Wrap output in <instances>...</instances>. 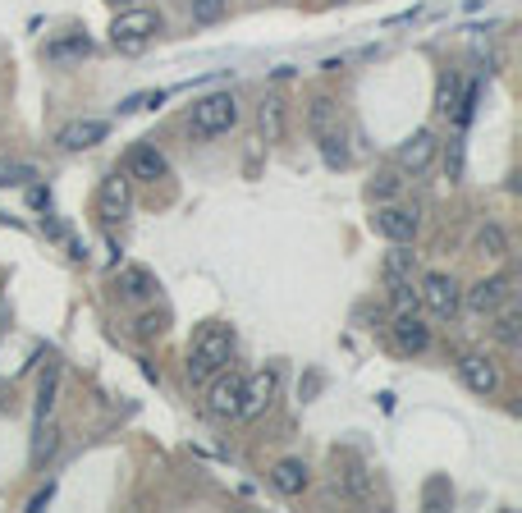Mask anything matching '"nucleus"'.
Wrapping results in <instances>:
<instances>
[{"instance_id": "obj_33", "label": "nucleus", "mask_w": 522, "mask_h": 513, "mask_svg": "<svg viewBox=\"0 0 522 513\" xmlns=\"http://www.w3.org/2000/svg\"><path fill=\"white\" fill-rule=\"evenodd\" d=\"M165 330V317L161 312H142L138 317V339H156Z\"/></svg>"}, {"instance_id": "obj_12", "label": "nucleus", "mask_w": 522, "mask_h": 513, "mask_svg": "<svg viewBox=\"0 0 522 513\" xmlns=\"http://www.w3.org/2000/svg\"><path fill=\"white\" fill-rule=\"evenodd\" d=\"M371 225H376V234L390 243H413L417 230H422V216L408 207H381L376 216H371Z\"/></svg>"}, {"instance_id": "obj_1", "label": "nucleus", "mask_w": 522, "mask_h": 513, "mask_svg": "<svg viewBox=\"0 0 522 513\" xmlns=\"http://www.w3.org/2000/svg\"><path fill=\"white\" fill-rule=\"evenodd\" d=\"M229 358H234V330L229 326H202L193 339V349H188L184 372L193 385H207L220 367H229Z\"/></svg>"}, {"instance_id": "obj_21", "label": "nucleus", "mask_w": 522, "mask_h": 513, "mask_svg": "<svg viewBox=\"0 0 522 513\" xmlns=\"http://www.w3.org/2000/svg\"><path fill=\"white\" fill-rule=\"evenodd\" d=\"M490 317H495V312H490ZM490 335L500 339L504 349H522V312H518V307L500 312V317H495V326H490Z\"/></svg>"}, {"instance_id": "obj_15", "label": "nucleus", "mask_w": 522, "mask_h": 513, "mask_svg": "<svg viewBox=\"0 0 522 513\" xmlns=\"http://www.w3.org/2000/svg\"><path fill=\"white\" fill-rule=\"evenodd\" d=\"M124 175L129 179H147V184H156V179L170 175V161H165L161 147H152V142H142V147H133L129 156H124Z\"/></svg>"}, {"instance_id": "obj_19", "label": "nucleus", "mask_w": 522, "mask_h": 513, "mask_svg": "<svg viewBox=\"0 0 522 513\" xmlns=\"http://www.w3.org/2000/svg\"><path fill=\"white\" fill-rule=\"evenodd\" d=\"M115 284H120V298H129V303H147V298L156 294V280L142 266H124L120 275H115Z\"/></svg>"}, {"instance_id": "obj_34", "label": "nucleus", "mask_w": 522, "mask_h": 513, "mask_svg": "<svg viewBox=\"0 0 522 513\" xmlns=\"http://www.w3.org/2000/svg\"><path fill=\"white\" fill-rule=\"evenodd\" d=\"M51 495H55V486H46V491H37L33 500H28V509H46V504H51Z\"/></svg>"}, {"instance_id": "obj_24", "label": "nucleus", "mask_w": 522, "mask_h": 513, "mask_svg": "<svg viewBox=\"0 0 522 513\" xmlns=\"http://www.w3.org/2000/svg\"><path fill=\"white\" fill-rule=\"evenodd\" d=\"M477 252L481 257H509V239H504V230L500 225H481V234H477Z\"/></svg>"}, {"instance_id": "obj_23", "label": "nucleus", "mask_w": 522, "mask_h": 513, "mask_svg": "<svg viewBox=\"0 0 522 513\" xmlns=\"http://www.w3.org/2000/svg\"><path fill=\"white\" fill-rule=\"evenodd\" d=\"M477 97H481L477 83H463V88H458V101H454V110H449L458 129H468L472 124V115H477Z\"/></svg>"}, {"instance_id": "obj_27", "label": "nucleus", "mask_w": 522, "mask_h": 513, "mask_svg": "<svg viewBox=\"0 0 522 513\" xmlns=\"http://www.w3.org/2000/svg\"><path fill=\"white\" fill-rule=\"evenodd\" d=\"M229 10V0H188V14H193V23H220Z\"/></svg>"}, {"instance_id": "obj_35", "label": "nucleus", "mask_w": 522, "mask_h": 513, "mask_svg": "<svg viewBox=\"0 0 522 513\" xmlns=\"http://www.w3.org/2000/svg\"><path fill=\"white\" fill-rule=\"evenodd\" d=\"M110 5H115V10H129V5H142V0H110Z\"/></svg>"}, {"instance_id": "obj_5", "label": "nucleus", "mask_w": 522, "mask_h": 513, "mask_svg": "<svg viewBox=\"0 0 522 513\" xmlns=\"http://www.w3.org/2000/svg\"><path fill=\"white\" fill-rule=\"evenodd\" d=\"M417 298H422L426 312L440 321H454L458 312H463V289H458V280L449 271H426L422 280H417Z\"/></svg>"}, {"instance_id": "obj_2", "label": "nucleus", "mask_w": 522, "mask_h": 513, "mask_svg": "<svg viewBox=\"0 0 522 513\" xmlns=\"http://www.w3.org/2000/svg\"><path fill=\"white\" fill-rule=\"evenodd\" d=\"M239 124V101L229 97V92H207V97H197L193 110H188V129L193 138H220Z\"/></svg>"}, {"instance_id": "obj_11", "label": "nucleus", "mask_w": 522, "mask_h": 513, "mask_svg": "<svg viewBox=\"0 0 522 513\" xmlns=\"http://www.w3.org/2000/svg\"><path fill=\"white\" fill-rule=\"evenodd\" d=\"M458 381L468 385L472 394L490 399V394L500 390V362L486 358V353H463V358H458Z\"/></svg>"}, {"instance_id": "obj_8", "label": "nucleus", "mask_w": 522, "mask_h": 513, "mask_svg": "<svg viewBox=\"0 0 522 513\" xmlns=\"http://www.w3.org/2000/svg\"><path fill=\"white\" fill-rule=\"evenodd\" d=\"M509 298H513V275L500 271V275H486V280L472 284L468 294H463V307L477 312V317H490V312H500Z\"/></svg>"}, {"instance_id": "obj_29", "label": "nucleus", "mask_w": 522, "mask_h": 513, "mask_svg": "<svg viewBox=\"0 0 522 513\" xmlns=\"http://www.w3.org/2000/svg\"><path fill=\"white\" fill-rule=\"evenodd\" d=\"M445 175H449V184H458V179H463V138H449V147H445Z\"/></svg>"}, {"instance_id": "obj_16", "label": "nucleus", "mask_w": 522, "mask_h": 513, "mask_svg": "<svg viewBox=\"0 0 522 513\" xmlns=\"http://www.w3.org/2000/svg\"><path fill=\"white\" fill-rule=\"evenodd\" d=\"M106 133H110L106 120H74L55 133V147H60V152H87V147L106 142Z\"/></svg>"}, {"instance_id": "obj_4", "label": "nucleus", "mask_w": 522, "mask_h": 513, "mask_svg": "<svg viewBox=\"0 0 522 513\" xmlns=\"http://www.w3.org/2000/svg\"><path fill=\"white\" fill-rule=\"evenodd\" d=\"M381 275L394 307H417V257L408 252V243H394V252H385Z\"/></svg>"}, {"instance_id": "obj_7", "label": "nucleus", "mask_w": 522, "mask_h": 513, "mask_svg": "<svg viewBox=\"0 0 522 513\" xmlns=\"http://www.w3.org/2000/svg\"><path fill=\"white\" fill-rule=\"evenodd\" d=\"M275 394H280V372H275V367H261V372L243 376V404H239V417H243V422H257V417L275 404Z\"/></svg>"}, {"instance_id": "obj_31", "label": "nucleus", "mask_w": 522, "mask_h": 513, "mask_svg": "<svg viewBox=\"0 0 522 513\" xmlns=\"http://www.w3.org/2000/svg\"><path fill=\"white\" fill-rule=\"evenodd\" d=\"M458 88H463V83H458V74H445L440 78V97H435V110H454V101H458Z\"/></svg>"}, {"instance_id": "obj_17", "label": "nucleus", "mask_w": 522, "mask_h": 513, "mask_svg": "<svg viewBox=\"0 0 522 513\" xmlns=\"http://www.w3.org/2000/svg\"><path fill=\"white\" fill-rule=\"evenodd\" d=\"M307 481H312V477H307V463H303V459H280V463L271 468V486H275L280 495H303Z\"/></svg>"}, {"instance_id": "obj_22", "label": "nucleus", "mask_w": 522, "mask_h": 513, "mask_svg": "<svg viewBox=\"0 0 522 513\" xmlns=\"http://www.w3.org/2000/svg\"><path fill=\"white\" fill-rule=\"evenodd\" d=\"M307 124H312V133H326L339 124V106L330 97H312V106H307Z\"/></svg>"}, {"instance_id": "obj_6", "label": "nucleus", "mask_w": 522, "mask_h": 513, "mask_svg": "<svg viewBox=\"0 0 522 513\" xmlns=\"http://www.w3.org/2000/svg\"><path fill=\"white\" fill-rule=\"evenodd\" d=\"M211 390H207V413L216 417V422H229V417H239V404H243V372H234V367H220L216 376H211Z\"/></svg>"}, {"instance_id": "obj_20", "label": "nucleus", "mask_w": 522, "mask_h": 513, "mask_svg": "<svg viewBox=\"0 0 522 513\" xmlns=\"http://www.w3.org/2000/svg\"><path fill=\"white\" fill-rule=\"evenodd\" d=\"M316 147H321V161L330 165V170H344L348 165V142H344V129H326V133H316Z\"/></svg>"}, {"instance_id": "obj_13", "label": "nucleus", "mask_w": 522, "mask_h": 513, "mask_svg": "<svg viewBox=\"0 0 522 513\" xmlns=\"http://www.w3.org/2000/svg\"><path fill=\"white\" fill-rule=\"evenodd\" d=\"M435 152H440V138H435L431 129H417L408 142H399L394 161H399V170H413V175H422V170H431Z\"/></svg>"}, {"instance_id": "obj_14", "label": "nucleus", "mask_w": 522, "mask_h": 513, "mask_svg": "<svg viewBox=\"0 0 522 513\" xmlns=\"http://www.w3.org/2000/svg\"><path fill=\"white\" fill-rule=\"evenodd\" d=\"M335 486H339V495H344V500H353V504H371V500H376L371 472L362 468L353 454H344V463H339V472H335Z\"/></svg>"}, {"instance_id": "obj_18", "label": "nucleus", "mask_w": 522, "mask_h": 513, "mask_svg": "<svg viewBox=\"0 0 522 513\" xmlns=\"http://www.w3.org/2000/svg\"><path fill=\"white\" fill-rule=\"evenodd\" d=\"M257 129H261V142H284L289 115H284V101L280 97H266L257 106Z\"/></svg>"}, {"instance_id": "obj_26", "label": "nucleus", "mask_w": 522, "mask_h": 513, "mask_svg": "<svg viewBox=\"0 0 522 513\" xmlns=\"http://www.w3.org/2000/svg\"><path fill=\"white\" fill-rule=\"evenodd\" d=\"M55 385H60V367H51V372L42 376V390H37V413H33L37 426L46 422V413H51V404H55Z\"/></svg>"}, {"instance_id": "obj_30", "label": "nucleus", "mask_w": 522, "mask_h": 513, "mask_svg": "<svg viewBox=\"0 0 522 513\" xmlns=\"http://www.w3.org/2000/svg\"><path fill=\"white\" fill-rule=\"evenodd\" d=\"M28 179H37L33 165H0V188H19Z\"/></svg>"}, {"instance_id": "obj_28", "label": "nucleus", "mask_w": 522, "mask_h": 513, "mask_svg": "<svg viewBox=\"0 0 522 513\" xmlns=\"http://www.w3.org/2000/svg\"><path fill=\"white\" fill-rule=\"evenodd\" d=\"M394 193H399V175H394V170H381V175L367 184V197H371V202H376V197L385 202V197H394Z\"/></svg>"}, {"instance_id": "obj_25", "label": "nucleus", "mask_w": 522, "mask_h": 513, "mask_svg": "<svg viewBox=\"0 0 522 513\" xmlns=\"http://www.w3.org/2000/svg\"><path fill=\"white\" fill-rule=\"evenodd\" d=\"M87 51H92V42L83 33L65 37V42H46V60H74V55H87Z\"/></svg>"}, {"instance_id": "obj_9", "label": "nucleus", "mask_w": 522, "mask_h": 513, "mask_svg": "<svg viewBox=\"0 0 522 513\" xmlns=\"http://www.w3.org/2000/svg\"><path fill=\"white\" fill-rule=\"evenodd\" d=\"M129 211H133V179L129 175H106L97 188V216L106 220V225H120Z\"/></svg>"}, {"instance_id": "obj_10", "label": "nucleus", "mask_w": 522, "mask_h": 513, "mask_svg": "<svg viewBox=\"0 0 522 513\" xmlns=\"http://www.w3.org/2000/svg\"><path fill=\"white\" fill-rule=\"evenodd\" d=\"M390 339L399 353H426L431 349V326L417 317V307H394V326Z\"/></svg>"}, {"instance_id": "obj_32", "label": "nucleus", "mask_w": 522, "mask_h": 513, "mask_svg": "<svg viewBox=\"0 0 522 513\" xmlns=\"http://www.w3.org/2000/svg\"><path fill=\"white\" fill-rule=\"evenodd\" d=\"M161 101H165V92H138V97L120 101V115H133V110H142V106H161Z\"/></svg>"}, {"instance_id": "obj_3", "label": "nucleus", "mask_w": 522, "mask_h": 513, "mask_svg": "<svg viewBox=\"0 0 522 513\" xmlns=\"http://www.w3.org/2000/svg\"><path fill=\"white\" fill-rule=\"evenodd\" d=\"M156 33H161V14L142 10V5L120 10L115 23H110V42H115V51H124V55H138Z\"/></svg>"}]
</instances>
